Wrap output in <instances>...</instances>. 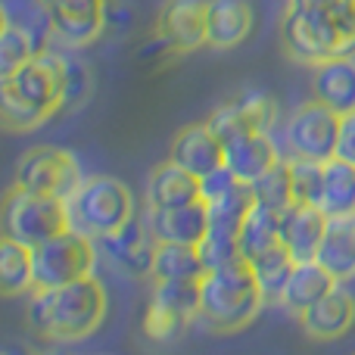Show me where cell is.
Listing matches in <instances>:
<instances>
[{
	"instance_id": "ffe728a7",
	"label": "cell",
	"mask_w": 355,
	"mask_h": 355,
	"mask_svg": "<svg viewBox=\"0 0 355 355\" xmlns=\"http://www.w3.org/2000/svg\"><path fill=\"white\" fill-rule=\"evenodd\" d=\"M252 31V6L246 0H209L206 3V47L231 50Z\"/></svg>"
},
{
	"instance_id": "ac0fdd59",
	"label": "cell",
	"mask_w": 355,
	"mask_h": 355,
	"mask_svg": "<svg viewBox=\"0 0 355 355\" xmlns=\"http://www.w3.org/2000/svg\"><path fill=\"white\" fill-rule=\"evenodd\" d=\"M147 221L153 227L156 240H172V243H202L209 234V206L206 200L187 202V206H172V209H153L147 206Z\"/></svg>"
},
{
	"instance_id": "4fadbf2b",
	"label": "cell",
	"mask_w": 355,
	"mask_h": 355,
	"mask_svg": "<svg viewBox=\"0 0 355 355\" xmlns=\"http://www.w3.org/2000/svg\"><path fill=\"white\" fill-rule=\"evenodd\" d=\"M275 122H277V103L265 91H243L240 97L215 106L206 119V125L218 135L221 144L237 135H246V131H271Z\"/></svg>"
},
{
	"instance_id": "603a6c76",
	"label": "cell",
	"mask_w": 355,
	"mask_h": 355,
	"mask_svg": "<svg viewBox=\"0 0 355 355\" xmlns=\"http://www.w3.org/2000/svg\"><path fill=\"white\" fill-rule=\"evenodd\" d=\"M337 284L340 281L318 259H312V262H296L290 281L284 284V293H281V300H277V306H284L287 312H293L296 318H300L309 306H315L321 296H327Z\"/></svg>"
},
{
	"instance_id": "83f0119b",
	"label": "cell",
	"mask_w": 355,
	"mask_h": 355,
	"mask_svg": "<svg viewBox=\"0 0 355 355\" xmlns=\"http://www.w3.org/2000/svg\"><path fill=\"white\" fill-rule=\"evenodd\" d=\"M281 215L284 212H277V209L252 202L250 215H246L243 227H240V234H237L240 252H243L246 262L256 259L259 252H265V250H271V246L281 243Z\"/></svg>"
},
{
	"instance_id": "d4e9b609",
	"label": "cell",
	"mask_w": 355,
	"mask_h": 355,
	"mask_svg": "<svg viewBox=\"0 0 355 355\" xmlns=\"http://www.w3.org/2000/svg\"><path fill=\"white\" fill-rule=\"evenodd\" d=\"M206 275V262L200 256L196 243H172L159 240L153 256V281H200Z\"/></svg>"
},
{
	"instance_id": "7a4b0ae2",
	"label": "cell",
	"mask_w": 355,
	"mask_h": 355,
	"mask_svg": "<svg viewBox=\"0 0 355 355\" xmlns=\"http://www.w3.org/2000/svg\"><path fill=\"white\" fill-rule=\"evenodd\" d=\"M106 287L94 275L56 290L35 287L28 293V327L47 340H85L106 318Z\"/></svg>"
},
{
	"instance_id": "d590c367",
	"label": "cell",
	"mask_w": 355,
	"mask_h": 355,
	"mask_svg": "<svg viewBox=\"0 0 355 355\" xmlns=\"http://www.w3.org/2000/svg\"><path fill=\"white\" fill-rule=\"evenodd\" d=\"M66 62V87H62V106H81L87 94L94 91V75L81 60H62Z\"/></svg>"
},
{
	"instance_id": "e0dca14e",
	"label": "cell",
	"mask_w": 355,
	"mask_h": 355,
	"mask_svg": "<svg viewBox=\"0 0 355 355\" xmlns=\"http://www.w3.org/2000/svg\"><path fill=\"white\" fill-rule=\"evenodd\" d=\"M284 156L277 150L271 131H246V135L225 141V166L246 184L256 181L259 175H265Z\"/></svg>"
},
{
	"instance_id": "4316f807",
	"label": "cell",
	"mask_w": 355,
	"mask_h": 355,
	"mask_svg": "<svg viewBox=\"0 0 355 355\" xmlns=\"http://www.w3.org/2000/svg\"><path fill=\"white\" fill-rule=\"evenodd\" d=\"M321 209L327 215L355 212V162L343 156L324 159V187H321Z\"/></svg>"
},
{
	"instance_id": "74e56055",
	"label": "cell",
	"mask_w": 355,
	"mask_h": 355,
	"mask_svg": "<svg viewBox=\"0 0 355 355\" xmlns=\"http://www.w3.org/2000/svg\"><path fill=\"white\" fill-rule=\"evenodd\" d=\"M337 156L355 162V110L340 119V141H337Z\"/></svg>"
},
{
	"instance_id": "484cf974",
	"label": "cell",
	"mask_w": 355,
	"mask_h": 355,
	"mask_svg": "<svg viewBox=\"0 0 355 355\" xmlns=\"http://www.w3.org/2000/svg\"><path fill=\"white\" fill-rule=\"evenodd\" d=\"M35 290V256L28 243L6 237L0 240V293L25 296Z\"/></svg>"
},
{
	"instance_id": "e575fe53",
	"label": "cell",
	"mask_w": 355,
	"mask_h": 355,
	"mask_svg": "<svg viewBox=\"0 0 355 355\" xmlns=\"http://www.w3.org/2000/svg\"><path fill=\"white\" fill-rule=\"evenodd\" d=\"M200 256H202L206 271H209V268H221V265L237 262V259H243V252H240V240L234 237V234L209 231L200 243Z\"/></svg>"
},
{
	"instance_id": "7402d4cb",
	"label": "cell",
	"mask_w": 355,
	"mask_h": 355,
	"mask_svg": "<svg viewBox=\"0 0 355 355\" xmlns=\"http://www.w3.org/2000/svg\"><path fill=\"white\" fill-rule=\"evenodd\" d=\"M202 200L200 178L178 166L175 159H166L150 172L147 181V206L153 209H172V206H187V202Z\"/></svg>"
},
{
	"instance_id": "1f68e13d",
	"label": "cell",
	"mask_w": 355,
	"mask_h": 355,
	"mask_svg": "<svg viewBox=\"0 0 355 355\" xmlns=\"http://www.w3.org/2000/svg\"><path fill=\"white\" fill-rule=\"evenodd\" d=\"M252 190V200L259 206H268V209H284L293 206V175H290V159H281L268 168L265 175H259L256 181H250Z\"/></svg>"
},
{
	"instance_id": "8d00e7d4",
	"label": "cell",
	"mask_w": 355,
	"mask_h": 355,
	"mask_svg": "<svg viewBox=\"0 0 355 355\" xmlns=\"http://www.w3.org/2000/svg\"><path fill=\"white\" fill-rule=\"evenodd\" d=\"M240 184V178L231 172V168L221 162L218 168H212L209 175L200 178V190H202V200H215V196L227 193V190H234Z\"/></svg>"
},
{
	"instance_id": "7c38bea8",
	"label": "cell",
	"mask_w": 355,
	"mask_h": 355,
	"mask_svg": "<svg viewBox=\"0 0 355 355\" xmlns=\"http://www.w3.org/2000/svg\"><path fill=\"white\" fill-rule=\"evenodd\" d=\"M156 234L147 221V212H137L128 225H122L119 231L106 234L97 240V246L103 250V256L116 265L119 271L131 277H147L153 271V256H156Z\"/></svg>"
},
{
	"instance_id": "4dcf8cb0",
	"label": "cell",
	"mask_w": 355,
	"mask_h": 355,
	"mask_svg": "<svg viewBox=\"0 0 355 355\" xmlns=\"http://www.w3.org/2000/svg\"><path fill=\"white\" fill-rule=\"evenodd\" d=\"M252 271H256L259 284H262L265 296H268V302H277L284 293V284L290 281V275H293V265L296 259L290 256V250L284 243L271 246V250L259 252L256 259H250Z\"/></svg>"
},
{
	"instance_id": "8fae6325",
	"label": "cell",
	"mask_w": 355,
	"mask_h": 355,
	"mask_svg": "<svg viewBox=\"0 0 355 355\" xmlns=\"http://www.w3.org/2000/svg\"><path fill=\"white\" fill-rule=\"evenodd\" d=\"M50 28L69 47H87L106 28L110 3L106 0H37Z\"/></svg>"
},
{
	"instance_id": "5b68a950",
	"label": "cell",
	"mask_w": 355,
	"mask_h": 355,
	"mask_svg": "<svg viewBox=\"0 0 355 355\" xmlns=\"http://www.w3.org/2000/svg\"><path fill=\"white\" fill-rule=\"evenodd\" d=\"M72 221H69V209L66 200H56V196H44V193H31L12 184L6 190L3 200V234L19 243L37 246L44 240L56 237V234L69 231Z\"/></svg>"
},
{
	"instance_id": "6da1fadb",
	"label": "cell",
	"mask_w": 355,
	"mask_h": 355,
	"mask_svg": "<svg viewBox=\"0 0 355 355\" xmlns=\"http://www.w3.org/2000/svg\"><path fill=\"white\" fill-rule=\"evenodd\" d=\"M281 44L306 66L355 56V0H287Z\"/></svg>"
},
{
	"instance_id": "836d02e7",
	"label": "cell",
	"mask_w": 355,
	"mask_h": 355,
	"mask_svg": "<svg viewBox=\"0 0 355 355\" xmlns=\"http://www.w3.org/2000/svg\"><path fill=\"white\" fill-rule=\"evenodd\" d=\"M0 116H3L6 131H31L37 125L47 122V112H41L37 106H31L28 100H22L12 87L0 85Z\"/></svg>"
},
{
	"instance_id": "d6a6232c",
	"label": "cell",
	"mask_w": 355,
	"mask_h": 355,
	"mask_svg": "<svg viewBox=\"0 0 355 355\" xmlns=\"http://www.w3.org/2000/svg\"><path fill=\"white\" fill-rule=\"evenodd\" d=\"M290 175H293V202L321 209V187H324V162L290 156Z\"/></svg>"
},
{
	"instance_id": "5bb4252c",
	"label": "cell",
	"mask_w": 355,
	"mask_h": 355,
	"mask_svg": "<svg viewBox=\"0 0 355 355\" xmlns=\"http://www.w3.org/2000/svg\"><path fill=\"white\" fill-rule=\"evenodd\" d=\"M206 3L209 0H166L156 19V37L175 53L206 44Z\"/></svg>"
},
{
	"instance_id": "3957f363",
	"label": "cell",
	"mask_w": 355,
	"mask_h": 355,
	"mask_svg": "<svg viewBox=\"0 0 355 355\" xmlns=\"http://www.w3.org/2000/svg\"><path fill=\"white\" fill-rule=\"evenodd\" d=\"M265 302L268 296L246 259L209 268L200 277V321L215 334L243 331L256 321Z\"/></svg>"
},
{
	"instance_id": "f1b7e54d",
	"label": "cell",
	"mask_w": 355,
	"mask_h": 355,
	"mask_svg": "<svg viewBox=\"0 0 355 355\" xmlns=\"http://www.w3.org/2000/svg\"><path fill=\"white\" fill-rule=\"evenodd\" d=\"M252 190L246 181H240L234 190H227V193L215 196V200H206L209 206V231L215 234H234L237 237L240 227H243L246 215H250L252 209Z\"/></svg>"
},
{
	"instance_id": "9a60e30c",
	"label": "cell",
	"mask_w": 355,
	"mask_h": 355,
	"mask_svg": "<svg viewBox=\"0 0 355 355\" xmlns=\"http://www.w3.org/2000/svg\"><path fill=\"white\" fill-rule=\"evenodd\" d=\"M300 327L306 331V337L321 340V343L346 337L355 327V296L343 290V284H337L331 293L321 296L315 306L300 315Z\"/></svg>"
},
{
	"instance_id": "9c48e42d",
	"label": "cell",
	"mask_w": 355,
	"mask_h": 355,
	"mask_svg": "<svg viewBox=\"0 0 355 355\" xmlns=\"http://www.w3.org/2000/svg\"><path fill=\"white\" fill-rule=\"evenodd\" d=\"M340 112L324 106L321 100H309V103L296 106L290 112L287 125H284V141H287V153L300 156V159H331L337 156L340 141Z\"/></svg>"
},
{
	"instance_id": "d6986e66",
	"label": "cell",
	"mask_w": 355,
	"mask_h": 355,
	"mask_svg": "<svg viewBox=\"0 0 355 355\" xmlns=\"http://www.w3.org/2000/svg\"><path fill=\"white\" fill-rule=\"evenodd\" d=\"M168 159H175L178 166H184L187 172L202 178L225 162V144L218 141V135L206 122L184 125L172 141V156Z\"/></svg>"
},
{
	"instance_id": "cb8c5ba5",
	"label": "cell",
	"mask_w": 355,
	"mask_h": 355,
	"mask_svg": "<svg viewBox=\"0 0 355 355\" xmlns=\"http://www.w3.org/2000/svg\"><path fill=\"white\" fill-rule=\"evenodd\" d=\"M318 262L340 284L355 277V212L331 215L327 218V231H324V240H321Z\"/></svg>"
},
{
	"instance_id": "277c9868",
	"label": "cell",
	"mask_w": 355,
	"mask_h": 355,
	"mask_svg": "<svg viewBox=\"0 0 355 355\" xmlns=\"http://www.w3.org/2000/svg\"><path fill=\"white\" fill-rule=\"evenodd\" d=\"M69 221L75 231L100 240L106 234L119 231L137 215L135 193L125 181L112 175H91L75 187V193L66 200Z\"/></svg>"
},
{
	"instance_id": "52a82bcc",
	"label": "cell",
	"mask_w": 355,
	"mask_h": 355,
	"mask_svg": "<svg viewBox=\"0 0 355 355\" xmlns=\"http://www.w3.org/2000/svg\"><path fill=\"white\" fill-rule=\"evenodd\" d=\"M193 321H200V281H153L144 334L156 343H168Z\"/></svg>"
},
{
	"instance_id": "f546056e",
	"label": "cell",
	"mask_w": 355,
	"mask_h": 355,
	"mask_svg": "<svg viewBox=\"0 0 355 355\" xmlns=\"http://www.w3.org/2000/svg\"><path fill=\"white\" fill-rule=\"evenodd\" d=\"M44 37L37 31H31L25 22H12L10 16L3 19V35H0V75H12L19 66L31 60L35 53H41Z\"/></svg>"
},
{
	"instance_id": "2e32d148",
	"label": "cell",
	"mask_w": 355,
	"mask_h": 355,
	"mask_svg": "<svg viewBox=\"0 0 355 355\" xmlns=\"http://www.w3.org/2000/svg\"><path fill=\"white\" fill-rule=\"evenodd\" d=\"M327 218L331 215L318 206H306V202H293L284 209L281 215V243L290 250L296 262H312L318 259L321 240L327 231Z\"/></svg>"
},
{
	"instance_id": "44dd1931",
	"label": "cell",
	"mask_w": 355,
	"mask_h": 355,
	"mask_svg": "<svg viewBox=\"0 0 355 355\" xmlns=\"http://www.w3.org/2000/svg\"><path fill=\"white\" fill-rule=\"evenodd\" d=\"M312 94L324 106L337 110L340 116L355 110V60L334 56L312 66Z\"/></svg>"
},
{
	"instance_id": "8992f818",
	"label": "cell",
	"mask_w": 355,
	"mask_h": 355,
	"mask_svg": "<svg viewBox=\"0 0 355 355\" xmlns=\"http://www.w3.org/2000/svg\"><path fill=\"white\" fill-rule=\"evenodd\" d=\"M97 250H100L97 240L75 231V227L31 246V256H35V287L56 290L78 281V277L94 275Z\"/></svg>"
},
{
	"instance_id": "30bf717a",
	"label": "cell",
	"mask_w": 355,
	"mask_h": 355,
	"mask_svg": "<svg viewBox=\"0 0 355 355\" xmlns=\"http://www.w3.org/2000/svg\"><path fill=\"white\" fill-rule=\"evenodd\" d=\"M0 85L12 87L22 100H28L31 106H37L41 112L53 116L62 106V87H66V62L62 56L41 50L35 53L25 66H19L12 75H6Z\"/></svg>"
},
{
	"instance_id": "ba28073f",
	"label": "cell",
	"mask_w": 355,
	"mask_h": 355,
	"mask_svg": "<svg viewBox=\"0 0 355 355\" xmlns=\"http://www.w3.org/2000/svg\"><path fill=\"white\" fill-rule=\"evenodd\" d=\"M85 181L81 166L69 150L60 147H31L22 153L12 175V184L31 193L56 196V200H69L75 187Z\"/></svg>"
}]
</instances>
